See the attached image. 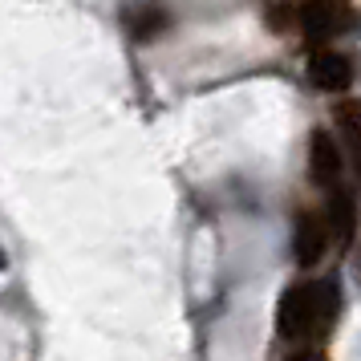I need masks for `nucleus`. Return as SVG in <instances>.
Returning a JSON list of instances; mask_svg holds the SVG:
<instances>
[{"label": "nucleus", "instance_id": "39448f33", "mask_svg": "<svg viewBox=\"0 0 361 361\" xmlns=\"http://www.w3.org/2000/svg\"><path fill=\"white\" fill-rule=\"evenodd\" d=\"M309 82L325 94H345L353 85V61L337 49H317L309 57Z\"/></svg>", "mask_w": 361, "mask_h": 361}, {"label": "nucleus", "instance_id": "423d86ee", "mask_svg": "<svg viewBox=\"0 0 361 361\" xmlns=\"http://www.w3.org/2000/svg\"><path fill=\"white\" fill-rule=\"evenodd\" d=\"M325 219H329V235H333V244L345 247L349 240H353V199L345 195L341 187H337V191H329Z\"/></svg>", "mask_w": 361, "mask_h": 361}, {"label": "nucleus", "instance_id": "0eeeda50", "mask_svg": "<svg viewBox=\"0 0 361 361\" xmlns=\"http://www.w3.org/2000/svg\"><path fill=\"white\" fill-rule=\"evenodd\" d=\"M337 126H341L349 163H353L357 183H361V106H357V102H341V106H337Z\"/></svg>", "mask_w": 361, "mask_h": 361}, {"label": "nucleus", "instance_id": "7ed1b4c3", "mask_svg": "<svg viewBox=\"0 0 361 361\" xmlns=\"http://www.w3.org/2000/svg\"><path fill=\"white\" fill-rule=\"evenodd\" d=\"M329 244H333V235H329V219L321 212H300L296 219V231H293V256L300 268H317V264L325 260Z\"/></svg>", "mask_w": 361, "mask_h": 361}, {"label": "nucleus", "instance_id": "6e6552de", "mask_svg": "<svg viewBox=\"0 0 361 361\" xmlns=\"http://www.w3.org/2000/svg\"><path fill=\"white\" fill-rule=\"evenodd\" d=\"M163 13H134V17H130V29H134V33H138V37H150V33H154V29H163Z\"/></svg>", "mask_w": 361, "mask_h": 361}, {"label": "nucleus", "instance_id": "9d476101", "mask_svg": "<svg viewBox=\"0 0 361 361\" xmlns=\"http://www.w3.org/2000/svg\"><path fill=\"white\" fill-rule=\"evenodd\" d=\"M353 272H357V284H361V247H357V268H353Z\"/></svg>", "mask_w": 361, "mask_h": 361}, {"label": "nucleus", "instance_id": "f257e3e1", "mask_svg": "<svg viewBox=\"0 0 361 361\" xmlns=\"http://www.w3.org/2000/svg\"><path fill=\"white\" fill-rule=\"evenodd\" d=\"M341 312V293H337V280H305V284H293L288 293L280 296L276 309V329L284 341H321L329 337V329Z\"/></svg>", "mask_w": 361, "mask_h": 361}, {"label": "nucleus", "instance_id": "1a4fd4ad", "mask_svg": "<svg viewBox=\"0 0 361 361\" xmlns=\"http://www.w3.org/2000/svg\"><path fill=\"white\" fill-rule=\"evenodd\" d=\"M284 361H329L321 349H300V353H293V357H284Z\"/></svg>", "mask_w": 361, "mask_h": 361}, {"label": "nucleus", "instance_id": "20e7f679", "mask_svg": "<svg viewBox=\"0 0 361 361\" xmlns=\"http://www.w3.org/2000/svg\"><path fill=\"white\" fill-rule=\"evenodd\" d=\"M341 147L333 142V134L325 130H312L309 138V175L317 187H325V191H337L341 187Z\"/></svg>", "mask_w": 361, "mask_h": 361}, {"label": "nucleus", "instance_id": "f03ea898", "mask_svg": "<svg viewBox=\"0 0 361 361\" xmlns=\"http://www.w3.org/2000/svg\"><path fill=\"white\" fill-rule=\"evenodd\" d=\"M300 29L309 41L325 45V41L353 29V4L349 0H305L300 4Z\"/></svg>", "mask_w": 361, "mask_h": 361}]
</instances>
